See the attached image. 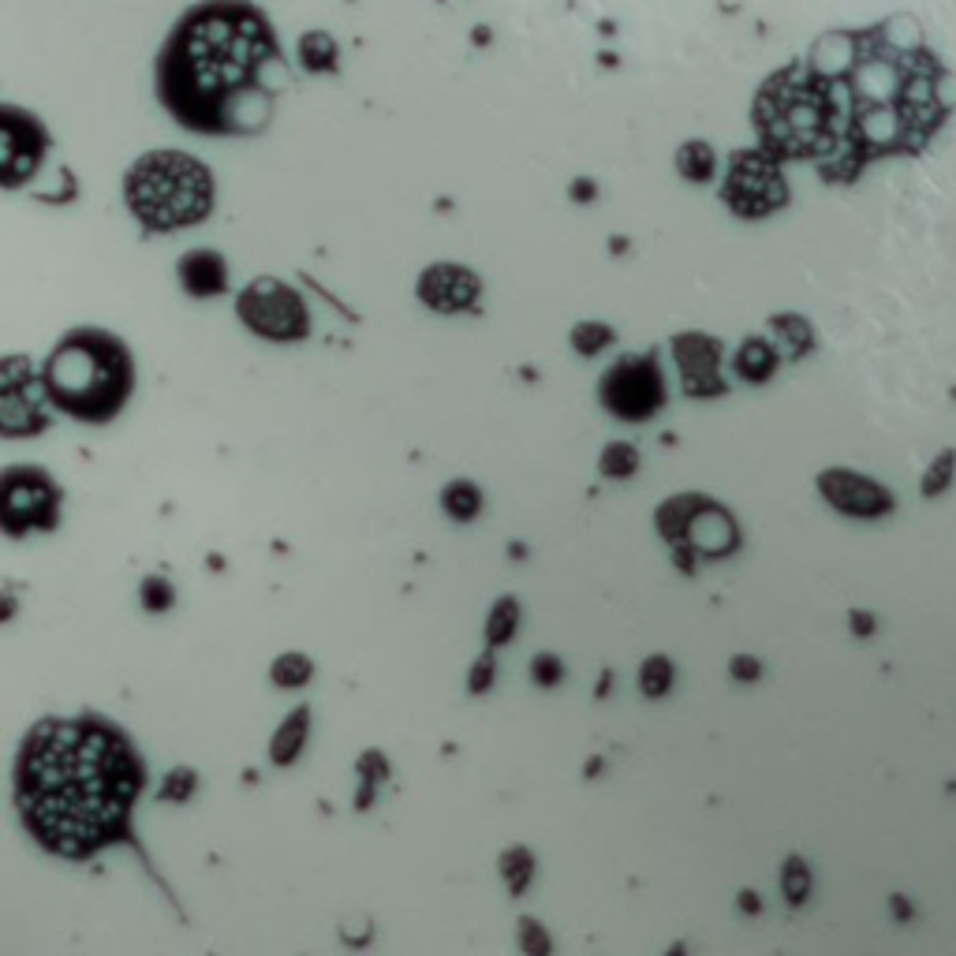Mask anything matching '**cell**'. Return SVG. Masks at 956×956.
<instances>
[{
	"label": "cell",
	"mask_w": 956,
	"mask_h": 956,
	"mask_svg": "<svg viewBox=\"0 0 956 956\" xmlns=\"http://www.w3.org/2000/svg\"><path fill=\"white\" fill-rule=\"evenodd\" d=\"M142 763L131 740L102 718H46L15 758V807L42 848L86 860L131 829Z\"/></svg>",
	"instance_id": "cell-1"
},
{
	"label": "cell",
	"mask_w": 956,
	"mask_h": 956,
	"mask_svg": "<svg viewBox=\"0 0 956 956\" xmlns=\"http://www.w3.org/2000/svg\"><path fill=\"white\" fill-rule=\"evenodd\" d=\"M284 83L273 31L236 0L191 12L161 60V97L194 131H255Z\"/></svg>",
	"instance_id": "cell-2"
},
{
	"label": "cell",
	"mask_w": 956,
	"mask_h": 956,
	"mask_svg": "<svg viewBox=\"0 0 956 956\" xmlns=\"http://www.w3.org/2000/svg\"><path fill=\"white\" fill-rule=\"evenodd\" d=\"M49 404L79 423H109L135 389V363L120 337L105 329H71L42 366Z\"/></svg>",
	"instance_id": "cell-3"
},
{
	"label": "cell",
	"mask_w": 956,
	"mask_h": 956,
	"mask_svg": "<svg viewBox=\"0 0 956 956\" xmlns=\"http://www.w3.org/2000/svg\"><path fill=\"white\" fill-rule=\"evenodd\" d=\"M123 199L146 232H173L199 225L213 210V176L202 161L157 150L131 165Z\"/></svg>",
	"instance_id": "cell-4"
},
{
	"label": "cell",
	"mask_w": 956,
	"mask_h": 956,
	"mask_svg": "<svg viewBox=\"0 0 956 956\" xmlns=\"http://www.w3.org/2000/svg\"><path fill=\"white\" fill-rule=\"evenodd\" d=\"M654 527L669 546H692L699 560H721L740 546V527L732 512L703 494L665 497L654 512Z\"/></svg>",
	"instance_id": "cell-5"
},
{
	"label": "cell",
	"mask_w": 956,
	"mask_h": 956,
	"mask_svg": "<svg viewBox=\"0 0 956 956\" xmlns=\"http://www.w3.org/2000/svg\"><path fill=\"white\" fill-rule=\"evenodd\" d=\"M60 523V489L42 468H8L0 471V531L8 539H23L31 531H57Z\"/></svg>",
	"instance_id": "cell-6"
},
{
	"label": "cell",
	"mask_w": 956,
	"mask_h": 956,
	"mask_svg": "<svg viewBox=\"0 0 956 956\" xmlns=\"http://www.w3.org/2000/svg\"><path fill=\"white\" fill-rule=\"evenodd\" d=\"M598 400L621 423H647L665 404V374L654 355H624L598 381Z\"/></svg>",
	"instance_id": "cell-7"
},
{
	"label": "cell",
	"mask_w": 956,
	"mask_h": 956,
	"mask_svg": "<svg viewBox=\"0 0 956 956\" xmlns=\"http://www.w3.org/2000/svg\"><path fill=\"white\" fill-rule=\"evenodd\" d=\"M721 199L736 217H770L789 202V184L781 176V165L770 150H740L729 161L725 184H721Z\"/></svg>",
	"instance_id": "cell-8"
},
{
	"label": "cell",
	"mask_w": 956,
	"mask_h": 956,
	"mask_svg": "<svg viewBox=\"0 0 956 956\" xmlns=\"http://www.w3.org/2000/svg\"><path fill=\"white\" fill-rule=\"evenodd\" d=\"M236 315L265 341H299L310 329L307 303L299 292H292L281 281H270V276H258L255 284H247L236 303Z\"/></svg>",
	"instance_id": "cell-9"
},
{
	"label": "cell",
	"mask_w": 956,
	"mask_h": 956,
	"mask_svg": "<svg viewBox=\"0 0 956 956\" xmlns=\"http://www.w3.org/2000/svg\"><path fill=\"white\" fill-rule=\"evenodd\" d=\"M49 397L46 381L34 370L31 359L8 355L0 359V434L31 437L49 426Z\"/></svg>",
	"instance_id": "cell-10"
},
{
	"label": "cell",
	"mask_w": 956,
	"mask_h": 956,
	"mask_svg": "<svg viewBox=\"0 0 956 956\" xmlns=\"http://www.w3.org/2000/svg\"><path fill=\"white\" fill-rule=\"evenodd\" d=\"M818 494L834 512L852 516V520H882L893 512V494L878 479L863 475L852 468H826L818 475Z\"/></svg>",
	"instance_id": "cell-11"
},
{
	"label": "cell",
	"mask_w": 956,
	"mask_h": 956,
	"mask_svg": "<svg viewBox=\"0 0 956 956\" xmlns=\"http://www.w3.org/2000/svg\"><path fill=\"white\" fill-rule=\"evenodd\" d=\"M46 154V131L26 113L0 109V184L15 187L31 180Z\"/></svg>",
	"instance_id": "cell-12"
},
{
	"label": "cell",
	"mask_w": 956,
	"mask_h": 956,
	"mask_svg": "<svg viewBox=\"0 0 956 956\" xmlns=\"http://www.w3.org/2000/svg\"><path fill=\"white\" fill-rule=\"evenodd\" d=\"M673 363L681 374V389L687 397H718L725 392L721 378V344L703 333H681L673 337Z\"/></svg>",
	"instance_id": "cell-13"
},
{
	"label": "cell",
	"mask_w": 956,
	"mask_h": 956,
	"mask_svg": "<svg viewBox=\"0 0 956 956\" xmlns=\"http://www.w3.org/2000/svg\"><path fill=\"white\" fill-rule=\"evenodd\" d=\"M415 292L423 299V307L437 310V315H463V310H471L479 303L482 281L475 276V270H468L460 262H434L418 276Z\"/></svg>",
	"instance_id": "cell-14"
},
{
	"label": "cell",
	"mask_w": 956,
	"mask_h": 956,
	"mask_svg": "<svg viewBox=\"0 0 956 956\" xmlns=\"http://www.w3.org/2000/svg\"><path fill=\"white\" fill-rule=\"evenodd\" d=\"M860 38L855 34H845V31H834V34H822V38L811 46V60H807V71L818 79V83L834 86V83H845L852 75L855 60H860Z\"/></svg>",
	"instance_id": "cell-15"
},
{
	"label": "cell",
	"mask_w": 956,
	"mask_h": 956,
	"mask_svg": "<svg viewBox=\"0 0 956 956\" xmlns=\"http://www.w3.org/2000/svg\"><path fill=\"white\" fill-rule=\"evenodd\" d=\"M180 284L187 296L194 299H210V296H221L228 284V270H225V258L217 251H191L180 258Z\"/></svg>",
	"instance_id": "cell-16"
},
{
	"label": "cell",
	"mask_w": 956,
	"mask_h": 956,
	"mask_svg": "<svg viewBox=\"0 0 956 956\" xmlns=\"http://www.w3.org/2000/svg\"><path fill=\"white\" fill-rule=\"evenodd\" d=\"M781 366V355L770 344V337H747L740 341V347L732 352V374H736L744 386H766V381L777 374Z\"/></svg>",
	"instance_id": "cell-17"
},
{
	"label": "cell",
	"mask_w": 956,
	"mask_h": 956,
	"mask_svg": "<svg viewBox=\"0 0 956 956\" xmlns=\"http://www.w3.org/2000/svg\"><path fill=\"white\" fill-rule=\"evenodd\" d=\"M766 329H770V344L777 347V355L781 359H803V355L815 352V329H811L807 318L800 315H774L770 321H766Z\"/></svg>",
	"instance_id": "cell-18"
},
{
	"label": "cell",
	"mask_w": 956,
	"mask_h": 956,
	"mask_svg": "<svg viewBox=\"0 0 956 956\" xmlns=\"http://www.w3.org/2000/svg\"><path fill=\"white\" fill-rule=\"evenodd\" d=\"M874 38H878L882 52H889V57L897 60H908L916 57V52H923V26L911 20V15H889V20L874 31Z\"/></svg>",
	"instance_id": "cell-19"
},
{
	"label": "cell",
	"mask_w": 956,
	"mask_h": 956,
	"mask_svg": "<svg viewBox=\"0 0 956 956\" xmlns=\"http://www.w3.org/2000/svg\"><path fill=\"white\" fill-rule=\"evenodd\" d=\"M307 729H310V710H307V706H299V710H292L288 718H284V725L276 729V736L270 744V755H273L276 766L296 763V755L303 752V744H307Z\"/></svg>",
	"instance_id": "cell-20"
},
{
	"label": "cell",
	"mask_w": 956,
	"mask_h": 956,
	"mask_svg": "<svg viewBox=\"0 0 956 956\" xmlns=\"http://www.w3.org/2000/svg\"><path fill=\"white\" fill-rule=\"evenodd\" d=\"M676 173H681L687 184H710L713 176H718V154H713L710 142L687 139L684 146L676 150Z\"/></svg>",
	"instance_id": "cell-21"
},
{
	"label": "cell",
	"mask_w": 956,
	"mask_h": 956,
	"mask_svg": "<svg viewBox=\"0 0 956 956\" xmlns=\"http://www.w3.org/2000/svg\"><path fill=\"white\" fill-rule=\"evenodd\" d=\"M520 621H523V610L516 602V594H501L486 613V642L489 647H508L520 632Z\"/></svg>",
	"instance_id": "cell-22"
},
{
	"label": "cell",
	"mask_w": 956,
	"mask_h": 956,
	"mask_svg": "<svg viewBox=\"0 0 956 956\" xmlns=\"http://www.w3.org/2000/svg\"><path fill=\"white\" fill-rule=\"evenodd\" d=\"M441 512L456 523H471L482 512V489L471 479H452L441 489Z\"/></svg>",
	"instance_id": "cell-23"
},
{
	"label": "cell",
	"mask_w": 956,
	"mask_h": 956,
	"mask_svg": "<svg viewBox=\"0 0 956 956\" xmlns=\"http://www.w3.org/2000/svg\"><path fill=\"white\" fill-rule=\"evenodd\" d=\"M497 871H501L508 893H512V897H523L527 886L534 882V852L523 845L505 848L501 860H497Z\"/></svg>",
	"instance_id": "cell-24"
},
{
	"label": "cell",
	"mask_w": 956,
	"mask_h": 956,
	"mask_svg": "<svg viewBox=\"0 0 956 956\" xmlns=\"http://www.w3.org/2000/svg\"><path fill=\"white\" fill-rule=\"evenodd\" d=\"M642 468V456L632 441H610L598 456V471L610 482H628Z\"/></svg>",
	"instance_id": "cell-25"
},
{
	"label": "cell",
	"mask_w": 956,
	"mask_h": 956,
	"mask_svg": "<svg viewBox=\"0 0 956 956\" xmlns=\"http://www.w3.org/2000/svg\"><path fill=\"white\" fill-rule=\"evenodd\" d=\"M676 684V665L669 661L665 654H650L647 661L639 665V692L647 699H665Z\"/></svg>",
	"instance_id": "cell-26"
},
{
	"label": "cell",
	"mask_w": 956,
	"mask_h": 956,
	"mask_svg": "<svg viewBox=\"0 0 956 956\" xmlns=\"http://www.w3.org/2000/svg\"><path fill=\"white\" fill-rule=\"evenodd\" d=\"M571 352L583 355V359H594V355H602L605 347H610L616 341V329L605 326V321H579V326H571Z\"/></svg>",
	"instance_id": "cell-27"
},
{
	"label": "cell",
	"mask_w": 956,
	"mask_h": 956,
	"mask_svg": "<svg viewBox=\"0 0 956 956\" xmlns=\"http://www.w3.org/2000/svg\"><path fill=\"white\" fill-rule=\"evenodd\" d=\"M811 886H815V878H811V866L803 863L800 855H789V860L781 863V897H784V905H792V908L807 905Z\"/></svg>",
	"instance_id": "cell-28"
},
{
	"label": "cell",
	"mask_w": 956,
	"mask_h": 956,
	"mask_svg": "<svg viewBox=\"0 0 956 956\" xmlns=\"http://www.w3.org/2000/svg\"><path fill=\"white\" fill-rule=\"evenodd\" d=\"M953 475H956V449H942L934 456L931 468H927L923 482H919V494H923L927 501H934V497H942L945 489L953 486Z\"/></svg>",
	"instance_id": "cell-29"
},
{
	"label": "cell",
	"mask_w": 956,
	"mask_h": 956,
	"mask_svg": "<svg viewBox=\"0 0 956 956\" xmlns=\"http://www.w3.org/2000/svg\"><path fill=\"white\" fill-rule=\"evenodd\" d=\"M299 60L307 71H333L337 68V42L329 34H307L299 42Z\"/></svg>",
	"instance_id": "cell-30"
},
{
	"label": "cell",
	"mask_w": 956,
	"mask_h": 956,
	"mask_svg": "<svg viewBox=\"0 0 956 956\" xmlns=\"http://www.w3.org/2000/svg\"><path fill=\"white\" fill-rule=\"evenodd\" d=\"M310 673H315V665H310V661L303 658V654L276 658V665L270 669V676H273L276 687H299V684L310 681Z\"/></svg>",
	"instance_id": "cell-31"
},
{
	"label": "cell",
	"mask_w": 956,
	"mask_h": 956,
	"mask_svg": "<svg viewBox=\"0 0 956 956\" xmlns=\"http://www.w3.org/2000/svg\"><path fill=\"white\" fill-rule=\"evenodd\" d=\"M520 949L527 953V956H550L553 953V937L546 934V927L539 923V919H531V916H523L520 919Z\"/></svg>",
	"instance_id": "cell-32"
},
{
	"label": "cell",
	"mask_w": 956,
	"mask_h": 956,
	"mask_svg": "<svg viewBox=\"0 0 956 956\" xmlns=\"http://www.w3.org/2000/svg\"><path fill=\"white\" fill-rule=\"evenodd\" d=\"M494 684H497V658H494V647H489L486 654H479V661H475V665H471V673H468V692H471V695H486Z\"/></svg>",
	"instance_id": "cell-33"
},
{
	"label": "cell",
	"mask_w": 956,
	"mask_h": 956,
	"mask_svg": "<svg viewBox=\"0 0 956 956\" xmlns=\"http://www.w3.org/2000/svg\"><path fill=\"white\" fill-rule=\"evenodd\" d=\"M531 681L539 687H557L560 681H565V665H560V658L550 654V650L534 654L531 658Z\"/></svg>",
	"instance_id": "cell-34"
},
{
	"label": "cell",
	"mask_w": 956,
	"mask_h": 956,
	"mask_svg": "<svg viewBox=\"0 0 956 956\" xmlns=\"http://www.w3.org/2000/svg\"><path fill=\"white\" fill-rule=\"evenodd\" d=\"M729 676H732V681H740V684L763 681V661L752 658V654H736L729 661Z\"/></svg>",
	"instance_id": "cell-35"
},
{
	"label": "cell",
	"mask_w": 956,
	"mask_h": 956,
	"mask_svg": "<svg viewBox=\"0 0 956 956\" xmlns=\"http://www.w3.org/2000/svg\"><path fill=\"white\" fill-rule=\"evenodd\" d=\"M142 594H146V605H150V610H165V605L173 602V587H168L161 576L146 579V587H142Z\"/></svg>",
	"instance_id": "cell-36"
},
{
	"label": "cell",
	"mask_w": 956,
	"mask_h": 956,
	"mask_svg": "<svg viewBox=\"0 0 956 956\" xmlns=\"http://www.w3.org/2000/svg\"><path fill=\"white\" fill-rule=\"evenodd\" d=\"M191 789H194V777L187 774V770H184V774L176 770V774H168L165 789H161V800H176V796L184 800V796H187V792H191Z\"/></svg>",
	"instance_id": "cell-37"
},
{
	"label": "cell",
	"mask_w": 956,
	"mask_h": 956,
	"mask_svg": "<svg viewBox=\"0 0 956 956\" xmlns=\"http://www.w3.org/2000/svg\"><path fill=\"white\" fill-rule=\"evenodd\" d=\"M848 624H852V632L860 639H866V636H874V632H878V616L866 613V610H852V613H848Z\"/></svg>",
	"instance_id": "cell-38"
},
{
	"label": "cell",
	"mask_w": 956,
	"mask_h": 956,
	"mask_svg": "<svg viewBox=\"0 0 956 956\" xmlns=\"http://www.w3.org/2000/svg\"><path fill=\"white\" fill-rule=\"evenodd\" d=\"M568 199L571 202H594L598 199V184L594 180H587V176H579V180H571V187H568Z\"/></svg>",
	"instance_id": "cell-39"
},
{
	"label": "cell",
	"mask_w": 956,
	"mask_h": 956,
	"mask_svg": "<svg viewBox=\"0 0 956 956\" xmlns=\"http://www.w3.org/2000/svg\"><path fill=\"white\" fill-rule=\"evenodd\" d=\"M673 550V565L684 571V576H695V568H699V553H695L692 546H669Z\"/></svg>",
	"instance_id": "cell-40"
},
{
	"label": "cell",
	"mask_w": 956,
	"mask_h": 956,
	"mask_svg": "<svg viewBox=\"0 0 956 956\" xmlns=\"http://www.w3.org/2000/svg\"><path fill=\"white\" fill-rule=\"evenodd\" d=\"M736 908L744 911V916H763V897H758L755 889H740Z\"/></svg>",
	"instance_id": "cell-41"
},
{
	"label": "cell",
	"mask_w": 956,
	"mask_h": 956,
	"mask_svg": "<svg viewBox=\"0 0 956 956\" xmlns=\"http://www.w3.org/2000/svg\"><path fill=\"white\" fill-rule=\"evenodd\" d=\"M889 908H893V919H897V923H911V916H916V908L908 905L905 893H893V897H889Z\"/></svg>",
	"instance_id": "cell-42"
},
{
	"label": "cell",
	"mask_w": 956,
	"mask_h": 956,
	"mask_svg": "<svg viewBox=\"0 0 956 956\" xmlns=\"http://www.w3.org/2000/svg\"><path fill=\"white\" fill-rule=\"evenodd\" d=\"M610 251H613V255H624V251H628V239H624V236L610 239Z\"/></svg>",
	"instance_id": "cell-43"
},
{
	"label": "cell",
	"mask_w": 956,
	"mask_h": 956,
	"mask_svg": "<svg viewBox=\"0 0 956 956\" xmlns=\"http://www.w3.org/2000/svg\"><path fill=\"white\" fill-rule=\"evenodd\" d=\"M602 766H605L602 758H591V763H587V777H598L602 774Z\"/></svg>",
	"instance_id": "cell-44"
},
{
	"label": "cell",
	"mask_w": 956,
	"mask_h": 956,
	"mask_svg": "<svg viewBox=\"0 0 956 956\" xmlns=\"http://www.w3.org/2000/svg\"><path fill=\"white\" fill-rule=\"evenodd\" d=\"M602 695H610V673H602V681H598V699Z\"/></svg>",
	"instance_id": "cell-45"
},
{
	"label": "cell",
	"mask_w": 956,
	"mask_h": 956,
	"mask_svg": "<svg viewBox=\"0 0 956 956\" xmlns=\"http://www.w3.org/2000/svg\"><path fill=\"white\" fill-rule=\"evenodd\" d=\"M508 553H512V557H527V550L520 546V542H512V546H508Z\"/></svg>",
	"instance_id": "cell-46"
}]
</instances>
